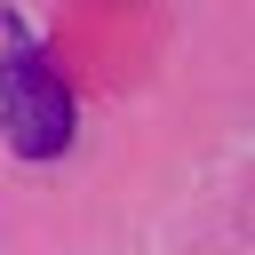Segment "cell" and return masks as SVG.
Masks as SVG:
<instances>
[{"instance_id": "cell-1", "label": "cell", "mask_w": 255, "mask_h": 255, "mask_svg": "<svg viewBox=\"0 0 255 255\" xmlns=\"http://www.w3.org/2000/svg\"><path fill=\"white\" fill-rule=\"evenodd\" d=\"M0 135L24 159H56L72 143V88L16 8H0Z\"/></svg>"}]
</instances>
